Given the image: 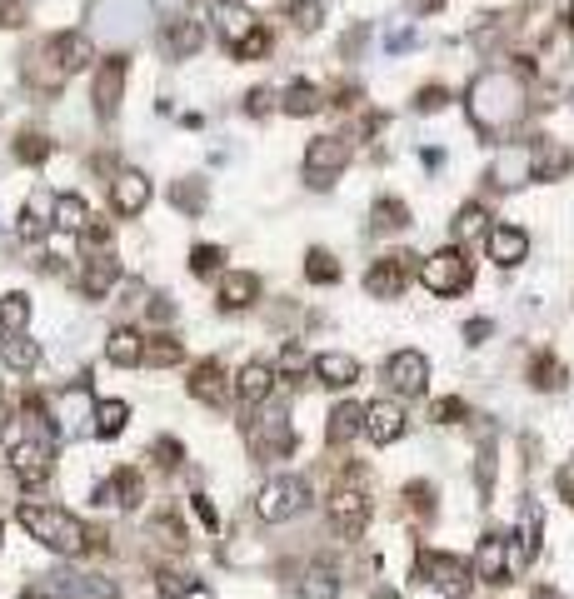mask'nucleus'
<instances>
[{
  "instance_id": "3c124183",
  "label": "nucleus",
  "mask_w": 574,
  "mask_h": 599,
  "mask_svg": "<svg viewBox=\"0 0 574 599\" xmlns=\"http://www.w3.org/2000/svg\"><path fill=\"white\" fill-rule=\"evenodd\" d=\"M180 455H185V450H180V440H155V460H160L165 470H175V465H180Z\"/></svg>"
},
{
  "instance_id": "8fccbe9b",
  "label": "nucleus",
  "mask_w": 574,
  "mask_h": 599,
  "mask_svg": "<svg viewBox=\"0 0 574 599\" xmlns=\"http://www.w3.org/2000/svg\"><path fill=\"white\" fill-rule=\"evenodd\" d=\"M175 205H180V210H200V205H205V190H200V185H175Z\"/></svg>"
},
{
  "instance_id": "a878e982",
  "label": "nucleus",
  "mask_w": 574,
  "mask_h": 599,
  "mask_svg": "<svg viewBox=\"0 0 574 599\" xmlns=\"http://www.w3.org/2000/svg\"><path fill=\"white\" fill-rule=\"evenodd\" d=\"M215 25H220L225 45H235V40H245L260 20H255V10H250V5H240V0H220V5H215Z\"/></svg>"
},
{
  "instance_id": "aec40b11",
  "label": "nucleus",
  "mask_w": 574,
  "mask_h": 599,
  "mask_svg": "<svg viewBox=\"0 0 574 599\" xmlns=\"http://www.w3.org/2000/svg\"><path fill=\"white\" fill-rule=\"evenodd\" d=\"M310 375H315L320 385H330V390H350V385L360 380V360L345 355V350H325V355L310 360Z\"/></svg>"
},
{
  "instance_id": "680f3d73",
  "label": "nucleus",
  "mask_w": 574,
  "mask_h": 599,
  "mask_svg": "<svg viewBox=\"0 0 574 599\" xmlns=\"http://www.w3.org/2000/svg\"><path fill=\"white\" fill-rule=\"evenodd\" d=\"M20 599H50L45 590H30V595H20Z\"/></svg>"
},
{
  "instance_id": "de8ad7c7",
  "label": "nucleus",
  "mask_w": 574,
  "mask_h": 599,
  "mask_svg": "<svg viewBox=\"0 0 574 599\" xmlns=\"http://www.w3.org/2000/svg\"><path fill=\"white\" fill-rule=\"evenodd\" d=\"M0 315H5V330H20V325L30 320V300H25V295H10V300L0 305Z\"/></svg>"
},
{
  "instance_id": "49530a36",
  "label": "nucleus",
  "mask_w": 574,
  "mask_h": 599,
  "mask_svg": "<svg viewBox=\"0 0 574 599\" xmlns=\"http://www.w3.org/2000/svg\"><path fill=\"white\" fill-rule=\"evenodd\" d=\"M80 240H85V255H90V250H110V225L90 215V220H85V230H80Z\"/></svg>"
},
{
  "instance_id": "f704fd0d",
  "label": "nucleus",
  "mask_w": 574,
  "mask_h": 599,
  "mask_svg": "<svg viewBox=\"0 0 574 599\" xmlns=\"http://www.w3.org/2000/svg\"><path fill=\"white\" fill-rule=\"evenodd\" d=\"M485 220H490V215H485V205H475V200H470V205H460V215H455V225H450V230H455V245H470L475 235H485V230H490Z\"/></svg>"
},
{
  "instance_id": "603ef678",
  "label": "nucleus",
  "mask_w": 574,
  "mask_h": 599,
  "mask_svg": "<svg viewBox=\"0 0 574 599\" xmlns=\"http://www.w3.org/2000/svg\"><path fill=\"white\" fill-rule=\"evenodd\" d=\"M275 100H280L275 90H250V100H245V110H250V115H265V110H275Z\"/></svg>"
},
{
  "instance_id": "7c9ffc66",
  "label": "nucleus",
  "mask_w": 574,
  "mask_h": 599,
  "mask_svg": "<svg viewBox=\"0 0 574 599\" xmlns=\"http://www.w3.org/2000/svg\"><path fill=\"white\" fill-rule=\"evenodd\" d=\"M0 355H5V370H10V375H30V370L40 365V345H35V340H25V335L0 340Z\"/></svg>"
},
{
  "instance_id": "4468645a",
  "label": "nucleus",
  "mask_w": 574,
  "mask_h": 599,
  "mask_svg": "<svg viewBox=\"0 0 574 599\" xmlns=\"http://www.w3.org/2000/svg\"><path fill=\"white\" fill-rule=\"evenodd\" d=\"M485 245H490V260H495L500 270H515V265L530 260V235H525L520 225H490V230H485Z\"/></svg>"
},
{
  "instance_id": "e2e57ef3",
  "label": "nucleus",
  "mask_w": 574,
  "mask_h": 599,
  "mask_svg": "<svg viewBox=\"0 0 574 599\" xmlns=\"http://www.w3.org/2000/svg\"><path fill=\"white\" fill-rule=\"evenodd\" d=\"M5 335H10V330H5V315H0V340H5Z\"/></svg>"
},
{
  "instance_id": "39448f33",
  "label": "nucleus",
  "mask_w": 574,
  "mask_h": 599,
  "mask_svg": "<svg viewBox=\"0 0 574 599\" xmlns=\"http://www.w3.org/2000/svg\"><path fill=\"white\" fill-rule=\"evenodd\" d=\"M415 575H420L430 590H440L445 599H465L470 595V585H475V575H470L465 560H455V555H435V550L415 560Z\"/></svg>"
},
{
  "instance_id": "a211bd4d",
  "label": "nucleus",
  "mask_w": 574,
  "mask_h": 599,
  "mask_svg": "<svg viewBox=\"0 0 574 599\" xmlns=\"http://www.w3.org/2000/svg\"><path fill=\"white\" fill-rule=\"evenodd\" d=\"M235 395H240V405H250V410L270 405V395H275V365H270V360H250V365L235 375Z\"/></svg>"
},
{
  "instance_id": "9b49d317",
  "label": "nucleus",
  "mask_w": 574,
  "mask_h": 599,
  "mask_svg": "<svg viewBox=\"0 0 574 599\" xmlns=\"http://www.w3.org/2000/svg\"><path fill=\"white\" fill-rule=\"evenodd\" d=\"M405 430H410V420H405V410H400L395 400H375V405H365V425H360V435H370L380 450L395 445V440H405Z\"/></svg>"
},
{
  "instance_id": "58836bf2",
  "label": "nucleus",
  "mask_w": 574,
  "mask_h": 599,
  "mask_svg": "<svg viewBox=\"0 0 574 599\" xmlns=\"http://www.w3.org/2000/svg\"><path fill=\"white\" fill-rule=\"evenodd\" d=\"M530 385H535V390H560V385H565V365H560L555 355H535V360H530Z\"/></svg>"
},
{
  "instance_id": "c9c22d12",
  "label": "nucleus",
  "mask_w": 574,
  "mask_h": 599,
  "mask_svg": "<svg viewBox=\"0 0 574 599\" xmlns=\"http://www.w3.org/2000/svg\"><path fill=\"white\" fill-rule=\"evenodd\" d=\"M305 375H310V355H305L300 345H285L280 360H275V380H285V385H305Z\"/></svg>"
},
{
  "instance_id": "c03bdc74",
  "label": "nucleus",
  "mask_w": 574,
  "mask_h": 599,
  "mask_svg": "<svg viewBox=\"0 0 574 599\" xmlns=\"http://www.w3.org/2000/svg\"><path fill=\"white\" fill-rule=\"evenodd\" d=\"M430 415H435L440 425H460V420H470V405H465L460 395H445V400L430 405Z\"/></svg>"
},
{
  "instance_id": "5701e85b",
  "label": "nucleus",
  "mask_w": 574,
  "mask_h": 599,
  "mask_svg": "<svg viewBox=\"0 0 574 599\" xmlns=\"http://www.w3.org/2000/svg\"><path fill=\"white\" fill-rule=\"evenodd\" d=\"M360 425H365V405L340 400V405L330 410V420H325V445H330V450H340V445L360 440Z\"/></svg>"
},
{
  "instance_id": "bf43d9fd",
  "label": "nucleus",
  "mask_w": 574,
  "mask_h": 599,
  "mask_svg": "<svg viewBox=\"0 0 574 599\" xmlns=\"http://www.w3.org/2000/svg\"><path fill=\"white\" fill-rule=\"evenodd\" d=\"M465 335H470V345H480V340H485V335H490V320H475V325H470V330H465Z\"/></svg>"
},
{
  "instance_id": "f257e3e1",
  "label": "nucleus",
  "mask_w": 574,
  "mask_h": 599,
  "mask_svg": "<svg viewBox=\"0 0 574 599\" xmlns=\"http://www.w3.org/2000/svg\"><path fill=\"white\" fill-rule=\"evenodd\" d=\"M465 105H470V120L485 135H500L525 115V85L515 75H505V70H485V75H475Z\"/></svg>"
},
{
  "instance_id": "ea45409f",
  "label": "nucleus",
  "mask_w": 574,
  "mask_h": 599,
  "mask_svg": "<svg viewBox=\"0 0 574 599\" xmlns=\"http://www.w3.org/2000/svg\"><path fill=\"white\" fill-rule=\"evenodd\" d=\"M50 135H40V130H25L20 140H15V160L20 165H40V160H50Z\"/></svg>"
},
{
  "instance_id": "0eeeda50",
  "label": "nucleus",
  "mask_w": 574,
  "mask_h": 599,
  "mask_svg": "<svg viewBox=\"0 0 574 599\" xmlns=\"http://www.w3.org/2000/svg\"><path fill=\"white\" fill-rule=\"evenodd\" d=\"M415 275H420V255H415V250H395V255H385V260H375V265H370L365 290H370L375 300H395V295H400Z\"/></svg>"
},
{
  "instance_id": "79ce46f5",
  "label": "nucleus",
  "mask_w": 574,
  "mask_h": 599,
  "mask_svg": "<svg viewBox=\"0 0 574 599\" xmlns=\"http://www.w3.org/2000/svg\"><path fill=\"white\" fill-rule=\"evenodd\" d=\"M230 50H235V60H260V55H270V30L255 25V30H250L245 40H235Z\"/></svg>"
},
{
  "instance_id": "473e14b6",
  "label": "nucleus",
  "mask_w": 574,
  "mask_h": 599,
  "mask_svg": "<svg viewBox=\"0 0 574 599\" xmlns=\"http://www.w3.org/2000/svg\"><path fill=\"white\" fill-rule=\"evenodd\" d=\"M280 110H285V115H315V110H320V85L295 80V85L280 95Z\"/></svg>"
},
{
  "instance_id": "f3484780",
  "label": "nucleus",
  "mask_w": 574,
  "mask_h": 599,
  "mask_svg": "<svg viewBox=\"0 0 574 599\" xmlns=\"http://www.w3.org/2000/svg\"><path fill=\"white\" fill-rule=\"evenodd\" d=\"M45 45H50V55H55V65H60L65 75H75V70H85V65L95 60V40H90L85 30H60V35H50Z\"/></svg>"
},
{
  "instance_id": "412c9836",
  "label": "nucleus",
  "mask_w": 574,
  "mask_h": 599,
  "mask_svg": "<svg viewBox=\"0 0 574 599\" xmlns=\"http://www.w3.org/2000/svg\"><path fill=\"white\" fill-rule=\"evenodd\" d=\"M95 500H100V505H125V510H135V505L145 500V480H140V470L120 465V470L95 490Z\"/></svg>"
},
{
  "instance_id": "2f4dec72",
  "label": "nucleus",
  "mask_w": 574,
  "mask_h": 599,
  "mask_svg": "<svg viewBox=\"0 0 574 599\" xmlns=\"http://www.w3.org/2000/svg\"><path fill=\"white\" fill-rule=\"evenodd\" d=\"M180 360H185V345H180L175 335H145V355H140V365L170 370V365H180Z\"/></svg>"
},
{
  "instance_id": "5fc2aeb1",
  "label": "nucleus",
  "mask_w": 574,
  "mask_h": 599,
  "mask_svg": "<svg viewBox=\"0 0 574 599\" xmlns=\"http://www.w3.org/2000/svg\"><path fill=\"white\" fill-rule=\"evenodd\" d=\"M495 480V450H480V490H490Z\"/></svg>"
},
{
  "instance_id": "2eb2a0df",
  "label": "nucleus",
  "mask_w": 574,
  "mask_h": 599,
  "mask_svg": "<svg viewBox=\"0 0 574 599\" xmlns=\"http://www.w3.org/2000/svg\"><path fill=\"white\" fill-rule=\"evenodd\" d=\"M470 575L480 585H505L510 580V545H505V535H485L480 540V550L470 560Z\"/></svg>"
},
{
  "instance_id": "6e6d98bb",
  "label": "nucleus",
  "mask_w": 574,
  "mask_h": 599,
  "mask_svg": "<svg viewBox=\"0 0 574 599\" xmlns=\"http://www.w3.org/2000/svg\"><path fill=\"white\" fill-rule=\"evenodd\" d=\"M195 515H200V520H205V525H210V530H215V525H220V520H215V505H210V500H205V495H195Z\"/></svg>"
},
{
  "instance_id": "052dcab7",
  "label": "nucleus",
  "mask_w": 574,
  "mask_h": 599,
  "mask_svg": "<svg viewBox=\"0 0 574 599\" xmlns=\"http://www.w3.org/2000/svg\"><path fill=\"white\" fill-rule=\"evenodd\" d=\"M5 430H10V400H5V390H0V440H5Z\"/></svg>"
},
{
  "instance_id": "a18cd8bd",
  "label": "nucleus",
  "mask_w": 574,
  "mask_h": 599,
  "mask_svg": "<svg viewBox=\"0 0 574 599\" xmlns=\"http://www.w3.org/2000/svg\"><path fill=\"white\" fill-rule=\"evenodd\" d=\"M285 15H290V25L315 30V25H320V0H290V5H285Z\"/></svg>"
},
{
  "instance_id": "bb28decb",
  "label": "nucleus",
  "mask_w": 574,
  "mask_h": 599,
  "mask_svg": "<svg viewBox=\"0 0 574 599\" xmlns=\"http://www.w3.org/2000/svg\"><path fill=\"white\" fill-rule=\"evenodd\" d=\"M25 80L35 85V90H60L70 75L55 65V55H50V45H35L30 55H25Z\"/></svg>"
},
{
  "instance_id": "dca6fc26",
  "label": "nucleus",
  "mask_w": 574,
  "mask_h": 599,
  "mask_svg": "<svg viewBox=\"0 0 574 599\" xmlns=\"http://www.w3.org/2000/svg\"><path fill=\"white\" fill-rule=\"evenodd\" d=\"M150 205V180L140 175V170H120L115 180H110V210L120 215V220H130V215H140Z\"/></svg>"
},
{
  "instance_id": "1a4fd4ad",
  "label": "nucleus",
  "mask_w": 574,
  "mask_h": 599,
  "mask_svg": "<svg viewBox=\"0 0 574 599\" xmlns=\"http://www.w3.org/2000/svg\"><path fill=\"white\" fill-rule=\"evenodd\" d=\"M265 410V405H260ZM250 450L260 460H285L295 450V435H290V415L285 410H265L255 425H250Z\"/></svg>"
},
{
  "instance_id": "20e7f679",
  "label": "nucleus",
  "mask_w": 574,
  "mask_h": 599,
  "mask_svg": "<svg viewBox=\"0 0 574 599\" xmlns=\"http://www.w3.org/2000/svg\"><path fill=\"white\" fill-rule=\"evenodd\" d=\"M305 505H310L305 480L280 475V480H265V490H260V500H255V515H260L265 525H285V520H295Z\"/></svg>"
},
{
  "instance_id": "13d9d810",
  "label": "nucleus",
  "mask_w": 574,
  "mask_h": 599,
  "mask_svg": "<svg viewBox=\"0 0 574 599\" xmlns=\"http://www.w3.org/2000/svg\"><path fill=\"white\" fill-rule=\"evenodd\" d=\"M560 495H565V500H574V465H565V470H560Z\"/></svg>"
},
{
  "instance_id": "6e6552de",
  "label": "nucleus",
  "mask_w": 574,
  "mask_h": 599,
  "mask_svg": "<svg viewBox=\"0 0 574 599\" xmlns=\"http://www.w3.org/2000/svg\"><path fill=\"white\" fill-rule=\"evenodd\" d=\"M385 385H390V395H400V400L425 395V385H430V360H425L420 350H395V355L385 360Z\"/></svg>"
},
{
  "instance_id": "393cba45",
  "label": "nucleus",
  "mask_w": 574,
  "mask_h": 599,
  "mask_svg": "<svg viewBox=\"0 0 574 599\" xmlns=\"http://www.w3.org/2000/svg\"><path fill=\"white\" fill-rule=\"evenodd\" d=\"M525 180H535V145H510V150L500 155V165H495V185L515 190V185H525Z\"/></svg>"
},
{
  "instance_id": "f03ea898",
  "label": "nucleus",
  "mask_w": 574,
  "mask_h": 599,
  "mask_svg": "<svg viewBox=\"0 0 574 599\" xmlns=\"http://www.w3.org/2000/svg\"><path fill=\"white\" fill-rule=\"evenodd\" d=\"M20 525L30 530V540H40L45 550H55L65 560L90 550V530L60 505H20Z\"/></svg>"
},
{
  "instance_id": "72a5a7b5",
  "label": "nucleus",
  "mask_w": 574,
  "mask_h": 599,
  "mask_svg": "<svg viewBox=\"0 0 574 599\" xmlns=\"http://www.w3.org/2000/svg\"><path fill=\"white\" fill-rule=\"evenodd\" d=\"M125 420H130V405H125V400H100V405H95V435H100V440H115V435L125 430Z\"/></svg>"
},
{
  "instance_id": "ddd939ff",
  "label": "nucleus",
  "mask_w": 574,
  "mask_h": 599,
  "mask_svg": "<svg viewBox=\"0 0 574 599\" xmlns=\"http://www.w3.org/2000/svg\"><path fill=\"white\" fill-rule=\"evenodd\" d=\"M230 370L220 365V360H200L195 370H190V395L200 400V405H210V410H225V400H230Z\"/></svg>"
},
{
  "instance_id": "423d86ee",
  "label": "nucleus",
  "mask_w": 574,
  "mask_h": 599,
  "mask_svg": "<svg viewBox=\"0 0 574 599\" xmlns=\"http://www.w3.org/2000/svg\"><path fill=\"white\" fill-rule=\"evenodd\" d=\"M345 165H350V140H340V135H315V140L305 145V180H310L315 190L335 185V175H345Z\"/></svg>"
},
{
  "instance_id": "b1692460",
  "label": "nucleus",
  "mask_w": 574,
  "mask_h": 599,
  "mask_svg": "<svg viewBox=\"0 0 574 599\" xmlns=\"http://www.w3.org/2000/svg\"><path fill=\"white\" fill-rule=\"evenodd\" d=\"M140 355H145V335H140L135 325H115V330L105 335V360H110V365L135 370V365H140Z\"/></svg>"
},
{
  "instance_id": "9d476101",
  "label": "nucleus",
  "mask_w": 574,
  "mask_h": 599,
  "mask_svg": "<svg viewBox=\"0 0 574 599\" xmlns=\"http://www.w3.org/2000/svg\"><path fill=\"white\" fill-rule=\"evenodd\" d=\"M125 75H130V55H105L95 65V115L115 120L120 100H125Z\"/></svg>"
},
{
  "instance_id": "a19ab883",
  "label": "nucleus",
  "mask_w": 574,
  "mask_h": 599,
  "mask_svg": "<svg viewBox=\"0 0 574 599\" xmlns=\"http://www.w3.org/2000/svg\"><path fill=\"white\" fill-rule=\"evenodd\" d=\"M405 225H410L405 200H375V230H405Z\"/></svg>"
},
{
  "instance_id": "4be33fe9",
  "label": "nucleus",
  "mask_w": 574,
  "mask_h": 599,
  "mask_svg": "<svg viewBox=\"0 0 574 599\" xmlns=\"http://www.w3.org/2000/svg\"><path fill=\"white\" fill-rule=\"evenodd\" d=\"M260 300V275L255 270H225L220 275V310H250Z\"/></svg>"
},
{
  "instance_id": "864d4df0",
  "label": "nucleus",
  "mask_w": 574,
  "mask_h": 599,
  "mask_svg": "<svg viewBox=\"0 0 574 599\" xmlns=\"http://www.w3.org/2000/svg\"><path fill=\"white\" fill-rule=\"evenodd\" d=\"M415 105H420V110H440V105H445V90H440V85H430V90H420V100H415Z\"/></svg>"
},
{
  "instance_id": "7ed1b4c3",
  "label": "nucleus",
  "mask_w": 574,
  "mask_h": 599,
  "mask_svg": "<svg viewBox=\"0 0 574 599\" xmlns=\"http://www.w3.org/2000/svg\"><path fill=\"white\" fill-rule=\"evenodd\" d=\"M430 295H440V300H450V295H460L465 285H470V255L460 250V245H445V250H435V255H425L420 260V275H415Z\"/></svg>"
},
{
  "instance_id": "4d7b16f0",
  "label": "nucleus",
  "mask_w": 574,
  "mask_h": 599,
  "mask_svg": "<svg viewBox=\"0 0 574 599\" xmlns=\"http://www.w3.org/2000/svg\"><path fill=\"white\" fill-rule=\"evenodd\" d=\"M170 315H175V305H165V300H150V320H160V325H165Z\"/></svg>"
},
{
  "instance_id": "37998d69",
  "label": "nucleus",
  "mask_w": 574,
  "mask_h": 599,
  "mask_svg": "<svg viewBox=\"0 0 574 599\" xmlns=\"http://www.w3.org/2000/svg\"><path fill=\"white\" fill-rule=\"evenodd\" d=\"M220 265H225V250H220V245H195V250H190V270H195V275H215Z\"/></svg>"
},
{
  "instance_id": "0e129e2a",
  "label": "nucleus",
  "mask_w": 574,
  "mask_h": 599,
  "mask_svg": "<svg viewBox=\"0 0 574 599\" xmlns=\"http://www.w3.org/2000/svg\"><path fill=\"white\" fill-rule=\"evenodd\" d=\"M570 30H574V5H570Z\"/></svg>"
},
{
  "instance_id": "6ab92c4d",
  "label": "nucleus",
  "mask_w": 574,
  "mask_h": 599,
  "mask_svg": "<svg viewBox=\"0 0 574 599\" xmlns=\"http://www.w3.org/2000/svg\"><path fill=\"white\" fill-rule=\"evenodd\" d=\"M115 285H120V260H115L110 250H90V255H85V275H80V290H85L90 300H105Z\"/></svg>"
},
{
  "instance_id": "c756f323",
  "label": "nucleus",
  "mask_w": 574,
  "mask_h": 599,
  "mask_svg": "<svg viewBox=\"0 0 574 599\" xmlns=\"http://www.w3.org/2000/svg\"><path fill=\"white\" fill-rule=\"evenodd\" d=\"M50 215H55V220H50L55 230L80 235V230H85V220H90V205H85L80 195H55V200H50Z\"/></svg>"
},
{
  "instance_id": "cd10ccee",
  "label": "nucleus",
  "mask_w": 574,
  "mask_h": 599,
  "mask_svg": "<svg viewBox=\"0 0 574 599\" xmlns=\"http://www.w3.org/2000/svg\"><path fill=\"white\" fill-rule=\"evenodd\" d=\"M300 599H340V570L335 565H305Z\"/></svg>"
},
{
  "instance_id": "4c0bfd02",
  "label": "nucleus",
  "mask_w": 574,
  "mask_h": 599,
  "mask_svg": "<svg viewBox=\"0 0 574 599\" xmlns=\"http://www.w3.org/2000/svg\"><path fill=\"white\" fill-rule=\"evenodd\" d=\"M305 280H310V285H335V280H340V265H335V255L315 245V250L305 255Z\"/></svg>"
},
{
  "instance_id": "f8f14e48",
  "label": "nucleus",
  "mask_w": 574,
  "mask_h": 599,
  "mask_svg": "<svg viewBox=\"0 0 574 599\" xmlns=\"http://www.w3.org/2000/svg\"><path fill=\"white\" fill-rule=\"evenodd\" d=\"M365 520H370V495H365L360 485H350V490L340 485V490L330 495V525L355 540V535L365 530Z\"/></svg>"
},
{
  "instance_id": "09e8293b",
  "label": "nucleus",
  "mask_w": 574,
  "mask_h": 599,
  "mask_svg": "<svg viewBox=\"0 0 574 599\" xmlns=\"http://www.w3.org/2000/svg\"><path fill=\"white\" fill-rule=\"evenodd\" d=\"M25 25V0H0V30Z\"/></svg>"
},
{
  "instance_id": "e433bc0d",
  "label": "nucleus",
  "mask_w": 574,
  "mask_h": 599,
  "mask_svg": "<svg viewBox=\"0 0 574 599\" xmlns=\"http://www.w3.org/2000/svg\"><path fill=\"white\" fill-rule=\"evenodd\" d=\"M15 230H20V240H30V245L45 240V230H50V220H45V195H35V200L20 210V225H15Z\"/></svg>"
},
{
  "instance_id": "c85d7f7f",
  "label": "nucleus",
  "mask_w": 574,
  "mask_h": 599,
  "mask_svg": "<svg viewBox=\"0 0 574 599\" xmlns=\"http://www.w3.org/2000/svg\"><path fill=\"white\" fill-rule=\"evenodd\" d=\"M200 40H205V30H200L195 20H170V25H165V55H170V60L195 55V50H200Z\"/></svg>"
}]
</instances>
